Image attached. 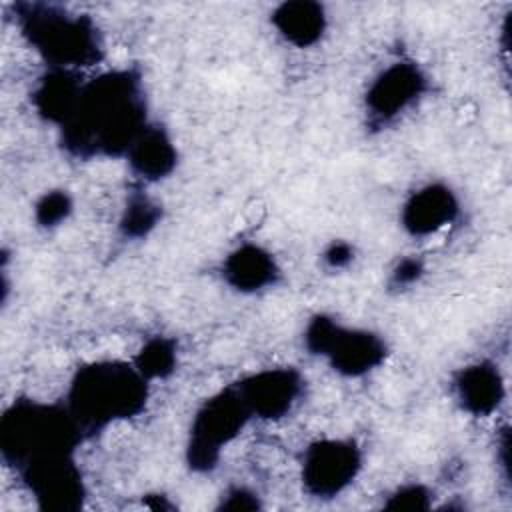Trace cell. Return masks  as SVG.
<instances>
[{
	"label": "cell",
	"instance_id": "cell-1",
	"mask_svg": "<svg viewBox=\"0 0 512 512\" xmlns=\"http://www.w3.org/2000/svg\"><path fill=\"white\" fill-rule=\"evenodd\" d=\"M66 124L70 140L78 148L94 142L110 152L130 150L144 130L136 80L126 72L110 74L82 88L78 108Z\"/></svg>",
	"mask_w": 512,
	"mask_h": 512
},
{
	"label": "cell",
	"instance_id": "cell-2",
	"mask_svg": "<svg viewBox=\"0 0 512 512\" xmlns=\"http://www.w3.org/2000/svg\"><path fill=\"white\" fill-rule=\"evenodd\" d=\"M144 376L122 364H94L82 370L72 388V418L78 428L130 416L142 406Z\"/></svg>",
	"mask_w": 512,
	"mask_h": 512
},
{
	"label": "cell",
	"instance_id": "cell-3",
	"mask_svg": "<svg viewBox=\"0 0 512 512\" xmlns=\"http://www.w3.org/2000/svg\"><path fill=\"white\" fill-rule=\"evenodd\" d=\"M250 410L240 392H224L212 398L194 422V438L190 444V462L196 468H212L224 442L236 436Z\"/></svg>",
	"mask_w": 512,
	"mask_h": 512
},
{
	"label": "cell",
	"instance_id": "cell-4",
	"mask_svg": "<svg viewBox=\"0 0 512 512\" xmlns=\"http://www.w3.org/2000/svg\"><path fill=\"white\" fill-rule=\"evenodd\" d=\"M94 30L78 18L34 16L30 18V38L56 64H86L96 58Z\"/></svg>",
	"mask_w": 512,
	"mask_h": 512
},
{
	"label": "cell",
	"instance_id": "cell-5",
	"mask_svg": "<svg viewBox=\"0 0 512 512\" xmlns=\"http://www.w3.org/2000/svg\"><path fill=\"white\" fill-rule=\"evenodd\" d=\"M358 466V450L352 444L318 442L304 456V484L316 496H334L356 476Z\"/></svg>",
	"mask_w": 512,
	"mask_h": 512
},
{
	"label": "cell",
	"instance_id": "cell-6",
	"mask_svg": "<svg viewBox=\"0 0 512 512\" xmlns=\"http://www.w3.org/2000/svg\"><path fill=\"white\" fill-rule=\"evenodd\" d=\"M238 392L250 412L274 418L290 408L298 392V378L290 370H268L250 378Z\"/></svg>",
	"mask_w": 512,
	"mask_h": 512
},
{
	"label": "cell",
	"instance_id": "cell-7",
	"mask_svg": "<svg viewBox=\"0 0 512 512\" xmlns=\"http://www.w3.org/2000/svg\"><path fill=\"white\" fill-rule=\"evenodd\" d=\"M332 364L344 374H362L376 366L384 356V344L368 332H350L336 326L326 348Z\"/></svg>",
	"mask_w": 512,
	"mask_h": 512
},
{
	"label": "cell",
	"instance_id": "cell-8",
	"mask_svg": "<svg viewBox=\"0 0 512 512\" xmlns=\"http://www.w3.org/2000/svg\"><path fill=\"white\" fill-rule=\"evenodd\" d=\"M420 84L422 78L416 68L396 64L374 82L368 94L370 108L378 116H392L420 92Z\"/></svg>",
	"mask_w": 512,
	"mask_h": 512
},
{
	"label": "cell",
	"instance_id": "cell-9",
	"mask_svg": "<svg viewBox=\"0 0 512 512\" xmlns=\"http://www.w3.org/2000/svg\"><path fill=\"white\" fill-rule=\"evenodd\" d=\"M456 214V202L446 188L428 186L414 194L404 210V224L414 234L434 232Z\"/></svg>",
	"mask_w": 512,
	"mask_h": 512
},
{
	"label": "cell",
	"instance_id": "cell-10",
	"mask_svg": "<svg viewBox=\"0 0 512 512\" xmlns=\"http://www.w3.org/2000/svg\"><path fill=\"white\" fill-rule=\"evenodd\" d=\"M458 394L470 412L488 414L498 406L502 396L500 376L486 364L466 368L458 380Z\"/></svg>",
	"mask_w": 512,
	"mask_h": 512
},
{
	"label": "cell",
	"instance_id": "cell-11",
	"mask_svg": "<svg viewBox=\"0 0 512 512\" xmlns=\"http://www.w3.org/2000/svg\"><path fill=\"white\" fill-rule=\"evenodd\" d=\"M128 154L134 170L146 178H160L174 166V148L160 128H144Z\"/></svg>",
	"mask_w": 512,
	"mask_h": 512
},
{
	"label": "cell",
	"instance_id": "cell-12",
	"mask_svg": "<svg viewBox=\"0 0 512 512\" xmlns=\"http://www.w3.org/2000/svg\"><path fill=\"white\" fill-rule=\"evenodd\" d=\"M226 276L236 288L256 290L272 280L274 262L264 250L256 246H244L228 258Z\"/></svg>",
	"mask_w": 512,
	"mask_h": 512
},
{
	"label": "cell",
	"instance_id": "cell-13",
	"mask_svg": "<svg viewBox=\"0 0 512 512\" xmlns=\"http://www.w3.org/2000/svg\"><path fill=\"white\" fill-rule=\"evenodd\" d=\"M80 96H82V88L66 72H58L42 82L36 94V100H38V108L50 120L68 122L78 108Z\"/></svg>",
	"mask_w": 512,
	"mask_h": 512
},
{
	"label": "cell",
	"instance_id": "cell-14",
	"mask_svg": "<svg viewBox=\"0 0 512 512\" xmlns=\"http://www.w3.org/2000/svg\"><path fill=\"white\" fill-rule=\"evenodd\" d=\"M274 20L280 32L298 46L312 44L322 34V26H324L322 10L316 4H308V2L284 4Z\"/></svg>",
	"mask_w": 512,
	"mask_h": 512
},
{
	"label": "cell",
	"instance_id": "cell-15",
	"mask_svg": "<svg viewBox=\"0 0 512 512\" xmlns=\"http://www.w3.org/2000/svg\"><path fill=\"white\" fill-rule=\"evenodd\" d=\"M174 350L166 340H152L138 358V370L146 376H164L172 370Z\"/></svg>",
	"mask_w": 512,
	"mask_h": 512
},
{
	"label": "cell",
	"instance_id": "cell-16",
	"mask_svg": "<svg viewBox=\"0 0 512 512\" xmlns=\"http://www.w3.org/2000/svg\"><path fill=\"white\" fill-rule=\"evenodd\" d=\"M156 220V210L150 206L146 200H136L130 204L126 218H124V228L130 234H144Z\"/></svg>",
	"mask_w": 512,
	"mask_h": 512
},
{
	"label": "cell",
	"instance_id": "cell-17",
	"mask_svg": "<svg viewBox=\"0 0 512 512\" xmlns=\"http://www.w3.org/2000/svg\"><path fill=\"white\" fill-rule=\"evenodd\" d=\"M68 210H70L68 196L62 192H52L42 198V202L36 208V214H38V220L48 226L62 220L68 214Z\"/></svg>",
	"mask_w": 512,
	"mask_h": 512
},
{
	"label": "cell",
	"instance_id": "cell-18",
	"mask_svg": "<svg viewBox=\"0 0 512 512\" xmlns=\"http://www.w3.org/2000/svg\"><path fill=\"white\" fill-rule=\"evenodd\" d=\"M386 506L402 510H422L428 508V492L422 486H406L396 490Z\"/></svg>",
	"mask_w": 512,
	"mask_h": 512
},
{
	"label": "cell",
	"instance_id": "cell-19",
	"mask_svg": "<svg viewBox=\"0 0 512 512\" xmlns=\"http://www.w3.org/2000/svg\"><path fill=\"white\" fill-rule=\"evenodd\" d=\"M258 502H256V496L248 494L246 490H234L232 494H228V500L224 502V508H232V510H250V508H256Z\"/></svg>",
	"mask_w": 512,
	"mask_h": 512
},
{
	"label": "cell",
	"instance_id": "cell-20",
	"mask_svg": "<svg viewBox=\"0 0 512 512\" xmlns=\"http://www.w3.org/2000/svg\"><path fill=\"white\" fill-rule=\"evenodd\" d=\"M242 216H244V222L248 226H258L266 218V206L260 200H252L244 206Z\"/></svg>",
	"mask_w": 512,
	"mask_h": 512
},
{
	"label": "cell",
	"instance_id": "cell-21",
	"mask_svg": "<svg viewBox=\"0 0 512 512\" xmlns=\"http://www.w3.org/2000/svg\"><path fill=\"white\" fill-rule=\"evenodd\" d=\"M326 258H328L330 264L340 266V264H344V262L350 260V248H348L346 244H334V246L328 250Z\"/></svg>",
	"mask_w": 512,
	"mask_h": 512
},
{
	"label": "cell",
	"instance_id": "cell-22",
	"mask_svg": "<svg viewBox=\"0 0 512 512\" xmlns=\"http://www.w3.org/2000/svg\"><path fill=\"white\" fill-rule=\"evenodd\" d=\"M418 272H420V264H418V262H414V260H404V262L400 264L398 272H396V278H398L400 282H408V280H414V278L418 276Z\"/></svg>",
	"mask_w": 512,
	"mask_h": 512
}]
</instances>
